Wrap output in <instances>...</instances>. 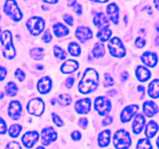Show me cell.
<instances>
[{
  "mask_svg": "<svg viewBox=\"0 0 159 149\" xmlns=\"http://www.w3.org/2000/svg\"><path fill=\"white\" fill-rule=\"evenodd\" d=\"M94 106L100 116H106L111 110V102L105 96H99L95 99Z\"/></svg>",
  "mask_w": 159,
  "mask_h": 149,
  "instance_id": "7",
  "label": "cell"
},
{
  "mask_svg": "<svg viewBox=\"0 0 159 149\" xmlns=\"http://www.w3.org/2000/svg\"><path fill=\"white\" fill-rule=\"evenodd\" d=\"M57 132L52 127H45L41 131V141L43 145H48L57 139Z\"/></svg>",
  "mask_w": 159,
  "mask_h": 149,
  "instance_id": "9",
  "label": "cell"
},
{
  "mask_svg": "<svg viewBox=\"0 0 159 149\" xmlns=\"http://www.w3.org/2000/svg\"><path fill=\"white\" fill-rule=\"evenodd\" d=\"M136 149H153L151 141L148 138H141L137 144Z\"/></svg>",
  "mask_w": 159,
  "mask_h": 149,
  "instance_id": "34",
  "label": "cell"
},
{
  "mask_svg": "<svg viewBox=\"0 0 159 149\" xmlns=\"http://www.w3.org/2000/svg\"><path fill=\"white\" fill-rule=\"evenodd\" d=\"M42 40H43V41L46 43H50V42L52 40V35H51L49 30L45 31L43 37H42Z\"/></svg>",
  "mask_w": 159,
  "mask_h": 149,
  "instance_id": "40",
  "label": "cell"
},
{
  "mask_svg": "<svg viewBox=\"0 0 159 149\" xmlns=\"http://www.w3.org/2000/svg\"><path fill=\"white\" fill-rule=\"evenodd\" d=\"M158 37H156V45H157V46H158Z\"/></svg>",
  "mask_w": 159,
  "mask_h": 149,
  "instance_id": "56",
  "label": "cell"
},
{
  "mask_svg": "<svg viewBox=\"0 0 159 149\" xmlns=\"http://www.w3.org/2000/svg\"><path fill=\"white\" fill-rule=\"evenodd\" d=\"M5 13L9 16L13 21L19 22L23 18V13L20 8L18 7L16 2L12 0H8L5 2L4 7H3Z\"/></svg>",
  "mask_w": 159,
  "mask_h": 149,
  "instance_id": "4",
  "label": "cell"
},
{
  "mask_svg": "<svg viewBox=\"0 0 159 149\" xmlns=\"http://www.w3.org/2000/svg\"><path fill=\"white\" fill-rule=\"evenodd\" d=\"M145 124V118L142 114L139 113L134 117L133 121V125H132V129L133 132L135 134H139L143 130V128Z\"/></svg>",
  "mask_w": 159,
  "mask_h": 149,
  "instance_id": "19",
  "label": "cell"
},
{
  "mask_svg": "<svg viewBox=\"0 0 159 149\" xmlns=\"http://www.w3.org/2000/svg\"><path fill=\"white\" fill-rule=\"evenodd\" d=\"M51 116H52L53 122H54V124H55L57 127H62V126H63V121H62V120L61 119L60 116H59L58 115L56 114L55 113H53L52 114H51Z\"/></svg>",
  "mask_w": 159,
  "mask_h": 149,
  "instance_id": "37",
  "label": "cell"
},
{
  "mask_svg": "<svg viewBox=\"0 0 159 149\" xmlns=\"http://www.w3.org/2000/svg\"><path fill=\"white\" fill-rule=\"evenodd\" d=\"M110 134H111V131L110 130H102L99 133L97 138L98 144L99 147H105L109 145L110 142Z\"/></svg>",
  "mask_w": 159,
  "mask_h": 149,
  "instance_id": "23",
  "label": "cell"
},
{
  "mask_svg": "<svg viewBox=\"0 0 159 149\" xmlns=\"http://www.w3.org/2000/svg\"><path fill=\"white\" fill-rule=\"evenodd\" d=\"M23 108H22L21 103L18 100L11 101L8 107V114L12 120H18L21 116Z\"/></svg>",
  "mask_w": 159,
  "mask_h": 149,
  "instance_id": "11",
  "label": "cell"
},
{
  "mask_svg": "<svg viewBox=\"0 0 159 149\" xmlns=\"http://www.w3.org/2000/svg\"><path fill=\"white\" fill-rule=\"evenodd\" d=\"M7 131V126L2 118L0 117V134H5Z\"/></svg>",
  "mask_w": 159,
  "mask_h": 149,
  "instance_id": "42",
  "label": "cell"
},
{
  "mask_svg": "<svg viewBox=\"0 0 159 149\" xmlns=\"http://www.w3.org/2000/svg\"><path fill=\"white\" fill-rule=\"evenodd\" d=\"M99 84V74L93 68H86L83 77L79 82V91L82 94H89L97 88Z\"/></svg>",
  "mask_w": 159,
  "mask_h": 149,
  "instance_id": "1",
  "label": "cell"
},
{
  "mask_svg": "<svg viewBox=\"0 0 159 149\" xmlns=\"http://www.w3.org/2000/svg\"><path fill=\"white\" fill-rule=\"evenodd\" d=\"M43 2L48 3V4H55L57 2V1H46V0H43Z\"/></svg>",
  "mask_w": 159,
  "mask_h": 149,
  "instance_id": "51",
  "label": "cell"
},
{
  "mask_svg": "<svg viewBox=\"0 0 159 149\" xmlns=\"http://www.w3.org/2000/svg\"><path fill=\"white\" fill-rule=\"evenodd\" d=\"M0 19H1V16H0Z\"/></svg>",
  "mask_w": 159,
  "mask_h": 149,
  "instance_id": "59",
  "label": "cell"
},
{
  "mask_svg": "<svg viewBox=\"0 0 159 149\" xmlns=\"http://www.w3.org/2000/svg\"><path fill=\"white\" fill-rule=\"evenodd\" d=\"M30 54L34 60H41L43 57V50L40 47L33 48L30 51Z\"/></svg>",
  "mask_w": 159,
  "mask_h": 149,
  "instance_id": "33",
  "label": "cell"
},
{
  "mask_svg": "<svg viewBox=\"0 0 159 149\" xmlns=\"http://www.w3.org/2000/svg\"><path fill=\"white\" fill-rule=\"evenodd\" d=\"M93 23L95 26H97L99 29H108L110 26L109 19L103 12H98L93 18Z\"/></svg>",
  "mask_w": 159,
  "mask_h": 149,
  "instance_id": "15",
  "label": "cell"
},
{
  "mask_svg": "<svg viewBox=\"0 0 159 149\" xmlns=\"http://www.w3.org/2000/svg\"><path fill=\"white\" fill-rule=\"evenodd\" d=\"M128 79V73L127 71H124L122 74H121V79L123 81H126L127 79Z\"/></svg>",
  "mask_w": 159,
  "mask_h": 149,
  "instance_id": "50",
  "label": "cell"
},
{
  "mask_svg": "<svg viewBox=\"0 0 159 149\" xmlns=\"http://www.w3.org/2000/svg\"><path fill=\"white\" fill-rule=\"evenodd\" d=\"M138 91L141 92L143 94V96H144V88L143 86H138Z\"/></svg>",
  "mask_w": 159,
  "mask_h": 149,
  "instance_id": "52",
  "label": "cell"
},
{
  "mask_svg": "<svg viewBox=\"0 0 159 149\" xmlns=\"http://www.w3.org/2000/svg\"><path fill=\"white\" fill-rule=\"evenodd\" d=\"M135 74H136L137 78H138V80L141 82H146V81L148 80L151 78V71L148 69L147 68L144 66H138V68L135 70Z\"/></svg>",
  "mask_w": 159,
  "mask_h": 149,
  "instance_id": "22",
  "label": "cell"
},
{
  "mask_svg": "<svg viewBox=\"0 0 159 149\" xmlns=\"http://www.w3.org/2000/svg\"><path fill=\"white\" fill-rule=\"evenodd\" d=\"M22 130V126L20 124H12L9 128V135L11 138H17Z\"/></svg>",
  "mask_w": 159,
  "mask_h": 149,
  "instance_id": "31",
  "label": "cell"
},
{
  "mask_svg": "<svg viewBox=\"0 0 159 149\" xmlns=\"http://www.w3.org/2000/svg\"><path fill=\"white\" fill-rule=\"evenodd\" d=\"M68 52L71 56L74 57H79L81 54V47L76 42H71L68 45Z\"/></svg>",
  "mask_w": 159,
  "mask_h": 149,
  "instance_id": "30",
  "label": "cell"
},
{
  "mask_svg": "<svg viewBox=\"0 0 159 149\" xmlns=\"http://www.w3.org/2000/svg\"><path fill=\"white\" fill-rule=\"evenodd\" d=\"M113 144L116 149H128L131 145L130 133L124 129L116 130L113 136Z\"/></svg>",
  "mask_w": 159,
  "mask_h": 149,
  "instance_id": "3",
  "label": "cell"
},
{
  "mask_svg": "<svg viewBox=\"0 0 159 149\" xmlns=\"http://www.w3.org/2000/svg\"><path fill=\"white\" fill-rule=\"evenodd\" d=\"M79 68V63L75 60H68L64 62L61 67V71L65 74H70Z\"/></svg>",
  "mask_w": 159,
  "mask_h": 149,
  "instance_id": "21",
  "label": "cell"
},
{
  "mask_svg": "<svg viewBox=\"0 0 159 149\" xmlns=\"http://www.w3.org/2000/svg\"><path fill=\"white\" fill-rule=\"evenodd\" d=\"M92 102L89 98L81 99L75 104V109L79 114H87L91 110Z\"/></svg>",
  "mask_w": 159,
  "mask_h": 149,
  "instance_id": "12",
  "label": "cell"
},
{
  "mask_svg": "<svg viewBox=\"0 0 159 149\" xmlns=\"http://www.w3.org/2000/svg\"><path fill=\"white\" fill-rule=\"evenodd\" d=\"M112 35V31L110 29H99L96 34V37L102 42H106L110 40Z\"/></svg>",
  "mask_w": 159,
  "mask_h": 149,
  "instance_id": "28",
  "label": "cell"
},
{
  "mask_svg": "<svg viewBox=\"0 0 159 149\" xmlns=\"http://www.w3.org/2000/svg\"><path fill=\"white\" fill-rule=\"evenodd\" d=\"M58 102L59 105L62 106H69L72 102L71 97L68 94H61L59 96L58 99H56Z\"/></svg>",
  "mask_w": 159,
  "mask_h": 149,
  "instance_id": "32",
  "label": "cell"
},
{
  "mask_svg": "<svg viewBox=\"0 0 159 149\" xmlns=\"http://www.w3.org/2000/svg\"><path fill=\"white\" fill-rule=\"evenodd\" d=\"M28 113L36 116H41L44 110V102L40 98H35L29 101L26 106Z\"/></svg>",
  "mask_w": 159,
  "mask_h": 149,
  "instance_id": "8",
  "label": "cell"
},
{
  "mask_svg": "<svg viewBox=\"0 0 159 149\" xmlns=\"http://www.w3.org/2000/svg\"><path fill=\"white\" fill-rule=\"evenodd\" d=\"M139 106L138 105H130L126 106L120 113V120L122 123H127L133 118L138 112Z\"/></svg>",
  "mask_w": 159,
  "mask_h": 149,
  "instance_id": "13",
  "label": "cell"
},
{
  "mask_svg": "<svg viewBox=\"0 0 159 149\" xmlns=\"http://www.w3.org/2000/svg\"><path fill=\"white\" fill-rule=\"evenodd\" d=\"M107 12L110 20L114 24H118L119 23V8L116 3L112 2L107 6Z\"/></svg>",
  "mask_w": 159,
  "mask_h": 149,
  "instance_id": "20",
  "label": "cell"
},
{
  "mask_svg": "<svg viewBox=\"0 0 159 149\" xmlns=\"http://www.w3.org/2000/svg\"><path fill=\"white\" fill-rule=\"evenodd\" d=\"M15 76L18 81L20 82H23L25 79V73L24 71H22L20 68H16V70L15 71Z\"/></svg>",
  "mask_w": 159,
  "mask_h": 149,
  "instance_id": "38",
  "label": "cell"
},
{
  "mask_svg": "<svg viewBox=\"0 0 159 149\" xmlns=\"http://www.w3.org/2000/svg\"><path fill=\"white\" fill-rule=\"evenodd\" d=\"M158 88L159 83L158 79H155L152 82H151L148 85V90L149 96L152 97V99H158L159 96Z\"/></svg>",
  "mask_w": 159,
  "mask_h": 149,
  "instance_id": "25",
  "label": "cell"
},
{
  "mask_svg": "<svg viewBox=\"0 0 159 149\" xmlns=\"http://www.w3.org/2000/svg\"><path fill=\"white\" fill-rule=\"evenodd\" d=\"M5 149H22L21 146L20 145L18 142H16V141H11L9 142L6 144Z\"/></svg>",
  "mask_w": 159,
  "mask_h": 149,
  "instance_id": "39",
  "label": "cell"
},
{
  "mask_svg": "<svg viewBox=\"0 0 159 149\" xmlns=\"http://www.w3.org/2000/svg\"><path fill=\"white\" fill-rule=\"evenodd\" d=\"M37 69H39V70L43 69V66H41V65H37Z\"/></svg>",
  "mask_w": 159,
  "mask_h": 149,
  "instance_id": "54",
  "label": "cell"
},
{
  "mask_svg": "<svg viewBox=\"0 0 159 149\" xmlns=\"http://www.w3.org/2000/svg\"><path fill=\"white\" fill-rule=\"evenodd\" d=\"M154 2L155 3V7H156V9H158V1H155Z\"/></svg>",
  "mask_w": 159,
  "mask_h": 149,
  "instance_id": "55",
  "label": "cell"
},
{
  "mask_svg": "<svg viewBox=\"0 0 159 149\" xmlns=\"http://www.w3.org/2000/svg\"><path fill=\"white\" fill-rule=\"evenodd\" d=\"M64 21L69 26H72L73 25V17L69 14H65L64 15Z\"/></svg>",
  "mask_w": 159,
  "mask_h": 149,
  "instance_id": "44",
  "label": "cell"
},
{
  "mask_svg": "<svg viewBox=\"0 0 159 149\" xmlns=\"http://www.w3.org/2000/svg\"><path fill=\"white\" fill-rule=\"evenodd\" d=\"M146 44V40H144L142 37H137V39L135 40V45L138 47V48H142L143 47L145 46Z\"/></svg>",
  "mask_w": 159,
  "mask_h": 149,
  "instance_id": "41",
  "label": "cell"
},
{
  "mask_svg": "<svg viewBox=\"0 0 159 149\" xmlns=\"http://www.w3.org/2000/svg\"><path fill=\"white\" fill-rule=\"evenodd\" d=\"M112 122H113V118H112V116H108L104 118L103 120H102V124H103V126H107L111 124Z\"/></svg>",
  "mask_w": 159,
  "mask_h": 149,
  "instance_id": "49",
  "label": "cell"
},
{
  "mask_svg": "<svg viewBox=\"0 0 159 149\" xmlns=\"http://www.w3.org/2000/svg\"><path fill=\"white\" fill-rule=\"evenodd\" d=\"M79 126L82 129L86 128L87 125H88V120L85 117H81L80 119L79 120Z\"/></svg>",
  "mask_w": 159,
  "mask_h": 149,
  "instance_id": "43",
  "label": "cell"
},
{
  "mask_svg": "<svg viewBox=\"0 0 159 149\" xmlns=\"http://www.w3.org/2000/svg\"><path fill=\"white\" fill-rule=\"evenodd\" d=\"M0 35H1V28H0Z\"/></svg>",
  "mask_w": 159,
  "mask_h": 149,
  "instance_id": "58",
  "label": "cell"
},
{
  "mask_svg": "<svg viewBox=\"0 0 159 149\" xmlns=\"http://www.w3.org/2000/svg\"><path fill=\"white\" fill-rule=\"evenodd\" d=\"M158 130V125L155 121L151 120L147 124L145 128V135L147 138H152L155 137Z\"/></svg>",
  "mask_w": 159,
  "mask_h": 149,
  "instance_id": "24",
  "label": "cell"
},
{
  "mask_svg": "<svg viewBox=\"0 0 159 149\" xmlns=\"http://www.w3.org/2000/svg\"><path fill=\"white\" fill-rule=\"evenodd\" d=\"M26 26L33 36H38L44 29L45 22L40 17L34 16L26 21Z\"/></svg>",
  "mask_w": 159,
  "mask_h": 149,
  "instance_id": "6",
  "label": "cell"
},
{
  "mask_svg": "<svg viewBox=\"0 0 159 149\" xmlns=\"http://www.w3.org/2000/svg\"><path fill=\"white\" fill-rule=\"evenodd\" d=\"M6 74H7V71L6 69L4 67L0 66V81L4 80V79L6 78Z\"/></svg>",
  "mask_w": 159,
  "mask_h": 149,
  "instance_id": "48",
  "label": "cell"
},
{
  "mask_svg": "<svg viewBox=\"0 0 159 149\" xmlns=\"http://www.w3.org/2000/svg\"><path fill=\"white\" fill-rule=\"evenodd\" d=\"M5 90H6V93L7 96L13 97L17 94L18 88H17V85H16L15 82H9L6 85V88H5Z\"/></svg>",
  "mask_w": 159,
  "mask_h": 149,
  "instance_id": "29",
  "label": "cell"
},
{
  "mask_svg": "<svg viewBox=\"0 0 159 149\" xmlns=\"http://www.w3.org/2000/svg\"><path fill=\"white\" fill-rule=\"evenodd\" d=\"M75 36L78 40L82 43H85L87 40L93 37V32L91 29L86 26H79L76 29Z\"/></svg>",
  "mask_w": 159,
  "mask_h": 149,
  "instance_id": "14",
  "label": "cell"
},
{
  "mask_svg": "<svg viewBox=\"0 0 159 149\" xmlns=\"http://www.w3.org/2000/svg\"><path fill=\"white\" fill-rule=\"evenodd\" d=\"M141 61L143 63L148 67L150 68H154L158 64V56L155 53L150 52V51H147V52L144 53L141 57Z\"/></svg>",
  "mask_w": 159,
  "mask_h": 149,
  "instance_id": "16",
  "label": "cell"
},
{
  "mask_svg": "<svg viewBox=\"0 0 159 149\" xmlns=\"http://www.w3.org/2000/svg\"><path fill=\"white\" fill-rule=\"evenodd\" d=\"M92 53L96 58H100V57H103L105 54V47H104L103 43H99V42L96 43L93 47Z\"/></svg>",
  "mask_w": 159,
  "mask_h": 149,
  "instance_id": "27",
  "label": "cell"
},
{
  "mask_svg": "<svg viewBox=\"0 0 159 149\" xmlns=\"http://www.w3.org/2000/svg\"><path fill=\"white\" fill-rule=\"evenodd\" d=\"M143 111L148 117H152L158 112V106L153 101H146L143 104Z\"/></svg>",
  "mask_w": 159,
  "mask_h": 149,
  "instance_id": "18",
  "label": "cell"
},
{
  "mask_svg": "<svg viewBox=\"0 0 159 149\" xmlns=\"http://www.w3.org/2000/svg\"><path fill=\"white\" fill-rule=\"evenodd\" d=\"M54 54L60 60H65L67 57L66 51L57 45L54 46Z\"/></svg>",
  "mask_w": 159,
  "mask_h": 149,
  "instance_id": "35",
  "label": "cell"
},
{
  "mask_svg": "<svg viewBox=\"0 0 159 149\" xmlns=\"http://www.w3.org/2000/svg\"><path fill=\"white\" fill-rule=\"evenodd\" d=\"M73 8H74V10L76 13L79 14V15H81V14H82V6H81V5L79 4V3H78L76 1H75V2L74 3V5H73Z\"/></svg>",
  "mask_w": 159,
  "mask_h": 149,
  "instance_id": "45",
  "label": "cell"
},
{
  "mask_svg": "<svg viewBox=\"0 0 159 149\" xmlns=\"http://www.w3.org/2000/svg\"><path fill=\"white\" fill-rule=\"evenodd\" d=\"M53 29H54V35L57 37H64V36H66L69 33V30L66 27V26H65V25L60 23H57L56 24H54L53 26Z\"/></svg>",
  "mask_w": 159,
  "mask_h": 149,
  "instance_id": "26",
  "label": "cell"
},
{
  "mask_svg": "<svg viewBox=\"0 0 159 149\" xmlns=\"http://www.w3.org/2000/svg\"><path fill=\"white\" fill-rule=\"evenodd\" d=\"M0 41L2 46L4 47L2 51V54L6 58L12 59L15 57L16 52L12 43V34L9 30H5L1 33L0 35Z\"/></svg>",
  "mask_w": 159,
  "mask_h": 149,
  "instance_id": "2",
  "label": "cell"
},
{
  "mask_svg": "<svg viewBox=\"0 0 159 149\" xmlns=\"http://www.w3.org/2000/svg\"><path fill=\"white\" fill-rule=\"evenodd\" d=\"M108 48L110 54L115 57H123L126 55V49L122 41L118 37H113L109 41Z\"/></svg>",
  "mask_w": 159,
  "mask_h": 149,
  "instance_id": "5",
  "label": "cell"
},
{
  "mask_svg": "<svg viewBox=\"0 0 159 149\" xmlns=\"http://www.w3.org/2000/svg\"><path fill=\"white\" fill-rule=\"evenodd\" d=\"M22 142L26 148H31L39 140V133L36 130L28 131L22 137Z\"/></svg>",
  "mask_w": 159,
  "mask_h": 149,
  "instance_id": "10",
  "label": "cell"
},
{
  "mask_svg": "<svg viewBox=\"0 0 159 149\" xmlns=\"http://www.w3.org/2000/svg\"><path fill=\"white\" fill-rule=\"evenodd\" d=\"M115 94H116V91H115V90H111V91L108 92V95L110 96H114Z\"/></svg>",
  "mask_w": 159,
  "mask_h": 149,
  "instance_id": "53",
  "label": "cell"
},
{
  "mask_svg": "<svg viewBox=\"0 0 159 149\" xmlns=\"http://www.w3.org/2000/svg\"><path fill=\"white\" fill-rule=\"evenodd\" d=\"M51 85H52V81L49 77L46 76L38 81L37 88L40 94H47L51 90Z\"/></svg>",
  "mask_w": 159,
  "mask_h": 149,
  "instance_id": "17",
  "label": "cell"
},
{
  "mask_svg": "<svg viewBox=\"0 0 159 149\" xmlns=\"http://www.w3.org/2000/svg\"><path fill=\"white\" fill-rule=\"evenodd\" d=\"M74 82H75L74 78L68 77V79H66V82H65V85H66V87L68 88H71V87H72Z\"/></svg>",
  "mask_w": 159,
  "mask_h": 149,
  "instance_id": "47",
  "label": "cell"
},
{
  "mask_svg": "<svg viewBox=\"0 0 159 149\" xmlns=\"http://www.w3.org/2000/svg\"><path fill=\"white\" fill-rule=\"evenodd\" d=\"M82 138V135H81V133L78 130H75L71 133V138H72L74 141H79Z\"/></svg>",
  "mask_w": 159,
  "mask_h": 149,
  "instance_id": "46",
  "label": "cell"
},
{
  "mask_svg": "<svg viewBox=\"0 0 159 149\" xmlns=\"http://www.w3.org/2000/svg\"><path fill=\"white\" fill-rule=\"evenodd\" d=\"M102 84H103V86L106 87V88L112 86V85L114 84L113 79L111 77V75H110L109 73H105V74H104L103 82H102Z\"/></svg>",
  "mask_w": 159,
  "mask_h": 149,
  "instance_id": "36",
  "label": "cell"
},
{
  "mask_svg": "<svg viewBox=\"0 0 159 149\" xmlns=\"http://www.w3.org/2000/svg\"><path fill=\"white\" fill-rule=\"evenodd\" d=\"M37 149H45V148H44V147H42V146H40V147H37Z\"/></svg>",
  "mask_w": 159,
  "mask_h": 149,
  "instance_id": "57",
  "label": "cell"
}]
</instances>
